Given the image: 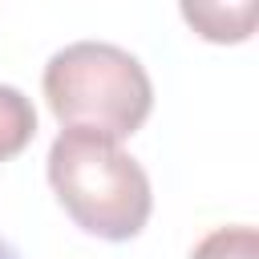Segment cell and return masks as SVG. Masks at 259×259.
I'll return each mask as SVG.
<instances>
[{"label":"cell","instance_id":"6da1fadb","mask_svg":"<svg viewBox=\"0 0 259 259\" xmlns=\"http://www.w3.org/2000/svg\"><path fill=\"white\" fill-rule=\"evenodd\" d=\"M49 182L69 219L97 239H134L154 206L150 178L113 138L61 130L49 150Z\"/></svg>","mask_w":259,"mask_h":259},{"label":"cell","instance_id":"7a4b0ae2","mask_svg":"<svg viewBox=\"0 0 259 259\" xmlns=\"http://www.w3.org/2000/svg\"><path fill=\"white\" fill-rule=\"evenodd\" d=\"M45 97L65 130L130 138L154 109V85L138 57L105 40H77L45 65Z\"/></svg>","mask_w":259,"mask_h":259},{"label":"cell","instance_id":"3957f363","mask_svg":"<svg viewBox=\"0 0 259 259\" xmlns=\"http://www.w3.org/2000/svg\"><path fill=\"white\" fill-rule=\"evenodd\" d=\"M36 134V109L32 101L12 89V85H0V162L16 158Z\"/></svg>","mask_w":259,"mask_h":259},{"label":"cell","instance_id":"277c9868","mask_svg":"<svg viewBox=\"0 0 259 259\" xmlns=\"http://www.w3.org/2000/svg\"><path fill=\"white\" fill-rule=\"evenodd\" d=\"M190 259H259V231L255 227H219L190 251Z\"/></svg>","mask_w":259,"mask_h":259},{"label":"cell","instance_id":"5b68a950","mask_svg":"<svg viewBox=\"0 0 259 259\" xmlns=\"http://www.w3.org/2000/svg\"><path fill=\"white\" fill-rule=\"evenodd\" d=\"M239 12H243V4H239V8H198V4H186V8H182V16H186L206 40H243V36H251V32H243V28L231 24V16H239Z\"/></svg>","mask_w":259,"mask_h":259},{"label":"cell","instance_id":"8992f818","mask_svg":"<svg viewBox=\"0 0 259 259\" xmlns=\"http://www.w3.org/2000/svg\"><path fill=\"white\" fill-rule=\"evenodd\" d=\"M0 259H20V255L12 251V243H8V239H0Z\"/></svg>","mask_w":259,"mask_h":259}]
</instances>
